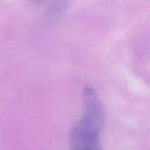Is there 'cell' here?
Wrapping results in <instances>:
<instances>
[{"label": "cell", "instance_id": "obj_1", "mask_svg": "<svg viewBox=\"0 0 150 150\" xmlns=\"http://www.w3.org/2000/svg\"><path fill=\"white\" fill-rule=\"evenodd\" d=\"M84 113L78 122L75 123L71 133L73 149H100V133L105 121L102 103L92 88L83 90Z\"/></svg>", "mask_w": 150, "mask_h": 150}]
</instances>
